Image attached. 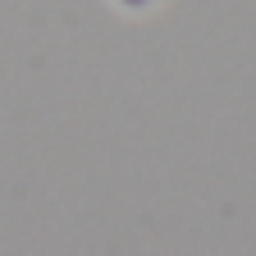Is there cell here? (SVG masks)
Segmentation results:
<instances>
[{
	"instance_id": "cell-1",
	"label": "cell",
	"mask_w": 256,
	"mask_h": 256,
	"mask_svg": "<svg viewBox=\"0 0 256 256\" xmlns=\"http://www.w3.org/2000/svg\"><path fill=\"white\" fill-rule=\"evenodd\" d=\"M110 5H114L119 14H128V18H142V14L160 10V5H165V0H110Z\"/></svg>"
}]
</instances>
